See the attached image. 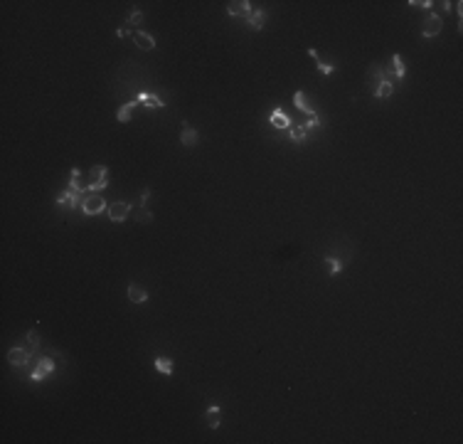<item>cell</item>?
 <instances>
[{"label": "cell", "mask_w": 463, "mask_h": 444, "mask_svg": "<svg viewBox=\"0 0 463 444\" xmlns=\"http://www.w3.org/2000/svg\"><path fill=\"white\" fill-rule=\"evenodd\" d=\"M81 210H84L86 215H99V213L106 210V200H104L101 195H96V193H86V195H84V203H81Z\"/></svg>", "instance_id": "6da1fadb"}, {"label": "cell", "mask_w": 463, "mask_h": 444, "mask_svg": "<svg viewBox=\"0 0 463 444\" xmlns=\"http://www.w3.org/2000/svg\"><path fill=\"white\" fill-rule=\"evenodd\" d=\"M30 358H32V351H30V348H10V351H7V363H10V365L22 368V365L30 363Z\"/></svg>", "instance_id": "7a4b0ae2"}, {"label": "cell", "mask_w": 463, "mask_h": 444, "mask_svg": "<svg viewBox=\"0 0 463 444\" xmlns=\"http://www.w3.org/2000/svg\"><path fill=\"white\" fill-rule=\"evenodd\" d=\"M81 203H84V193H79V190H64L59 198H57V205H67V208H81Z\"/></svg>", "instance_id": "3957f363"}, {"label": "cell", "mask_w": 463, "mask_h": 444, "mask_svg": "<svg viewBox=\"0 0 463 444\" xmlns=\"http://www.w3.org/2000/svg\"><path fill=\"white\" fill-rule=\"evenodd\" d=\"M128 213H131V205H128L126 200H116V203L109 205V218H111V222H123L128 218Z\"/></svg>", "instance_id": "277c9868"}, {"label": "cell", "mask_w": 463, "mask_h": 444, "mask_svg": "<svg viewBox=\"0 0 463 444\" xmlns=\"http://www.w3.org/2000/svg\"><path fill=\"white\" fill-rule=\"evenodd\" d=\"M441 17L436 15V12H429V17L424 20V27H422V35L424 37H436L439 32H441Z\"/></svg>", "instance_id": "5b68a950"}, {"label": "cell", "mask_w": 463, "mask_h": 444, "mask_svg": "<svg viewBox=\"0 0 463 444\" xmlns=\"http://www.w3.org/2000/svg\"><path fill=\"white\" fill-rule=\"evenodd\" d=\"M49 373H54V360H49V358H39L37 365H35V370H32V375H30V380L39 383V380H42L44 375H49Z\"/></svg>", "instance_id": "8992f818"}, {"label": "cell", "mask_w": 463, "mask_h": 444, "mask_svg": "<svg viewBox=\"0 0 463 444\" xmlns=\"http://www.w3.org/2000/svg\"><path fill=\"white\" fill-rule=\"evenodd\" d=\"M227 12H230L232 17H244V20H249L251 12H254V7H251L249 0H239V2H230V5H227Z\"/></svg>", "instance_id": "52a82bcc"}, {"label": "cell", "mask_w": 463, "mask_h": 444, "mask_svg": "<svg viewBox=\"0 0 463 444\" xmlns=\"http://www.w3.org/2000/svg\"><path fill=\"white\" fill-rule=\"evenodd\" d=\"M133 40H136V44L141 47V49H155V37L153 35H148V32H143V30H133Z\"/></svg>", "instance_id": "ba28073f"}, {"label": "cell", "mask_w": 463, "mask_h": 444, "mask_svg": "<svg viewBox=\"0 0 463 444\" xmlns=\"http://www.w3.org/2000/svg\"><path fill=\"white\" fill-rule=\"evenodd\" d=\"M269 124H271V126H276V129H291V126H293V121H291V119H288V116H286L281 109H276V111H271V114H269Z\"/></svg>", "instance_id": "9c48e42d"}, {"label": "cell", "mask_w": 463, "mask_h": 444, "mask_svg": "<svg viewBox=\"0 0 463 444\" xmlns=\"http://www.w3.org/2000/svg\"><path fill=\"white\" fill-rule=\"evenodd\" d=\"M183 124H185V126H183V133H180V143L188 146V148H190V146H197V131H195L188 121H183Z\"/></svg>", "instance_id": "30bf717a"}, {"label": "cell", "mask_w": 463, "mask_h": 444, "mask_svg": "<svg viewBox=\"0 0 463 444\" xmlns=\"http://www.w3.org/2000/svg\"><path fill=\"white\" fill-rule=\"evenodd\" d=\"M138 104H143V106H148V109H160V106H165V104L160 101V96H155V94H151V91H141V94H138Z\"/></svg>", "instance_id": "8fae6325"}, {"label": "cell", "mask_w": 463, "mask_h": 444, "mask_svg": "<svg viewBox=\"0 0 463 444\" xmlns=\"http://www.w3.org/2000/svg\"><path fill=\"white\" fill-rule=\"evenodd\" d=\"M293 104H296V109H301L303 114L315 116V114H313V106H310V101H308V96H306V91H296V94H293Z\"/></svg>", "instance_id": "7c38bea8"}, {"label": "cell", "mask_w": 463, "mask_h": 444, "mask_svg": "<svg viewBox=\"0 0 463 444\" xmlns=\"http://www.w3.org/2000/svg\"><path fill=\"white\" fill-rule=\"evenodd\" d=\"M69 188H72V190H79V193H86L84 173H81L79 168H74V171H72V176H69Z\"/></svg>", "instance_id": "4fadbf2b"}, {"label": "cell", "mask_w": 463, "mask_h": 444, "mask_svg": "<svg viewBox=\"0 0 463 444\" xmlns=\"http://www.w3.org/2000/svg\"><path fill=\"white\" fill-rule=\"evenodd\" d=\"M128 299H131L133 304H146V301H148V291H146L143 286H138V284H131V286H128Z\"/></svg>", "instance_id": "5bb4252c"}, {"label": "cell", "mask_w": 463, "mask_h": 444, "mask_svg": "<svg viewBox=\"0 0 463 444\" xmlns=\"http://www.w3.org/2000/svg\"><path fill=\"white\" fill-rule=\"evenodd\" d=\"M264 22H266V10H254L251 17L246 20V25H249L254 32H259V30L264 27Z\"/></svg>", "instance_id": "9a60e30c"}, {"label": "cell", "mask_w": 463, "mask_h": 444, "mask_svg": "<svg viewBox=\"0 0 463 444\" xmlns=\"http://www.w3.org/2000/svg\"><path fill=\"white\" fill-rule=\"evenodd\" d=\"M367 79H370V82H372V84L377 87L380 82H385V79H389V77H387V72H385V67H382V64H372V67H370V74H367Z\"/></svg>", "instance_id": "2e32d148"}, {"label": "cell", "mask_w": 463, "mask_h": 444, "mask_svg": "<svg viewBox=\"0 0 463 444\" xmlns=\"http://www.w3.org/2000/svg\"><path fill=\"white\" fill-rule=\"evenodd\" d=\"M308 57H313V59H315V64H318V69H320L323 74H333V72H335V64L323 62V59H320V54H318V49H308Z\"/></svg>", "instance_id": "e0dca14e"}, {"label": "cell", "mask_w": 463, "mask_h": 444, "mask_svg": "<svg viewBox=\"0 0 463 444\" xmlns=\"http://www.w3.org/2000/svg\"><path fill=\"white\" fill-rule=\"evenodd\" d=\"M394 94V84L389 82V79H385V82H380L377 87H375V96H380V99H387V96H392Z\"/></svg>", "instance_id": "ac0fdd59"}, {"label": "cell", "mask_w": 463, "mask_h": 444, "mask_svg": "<svg viewBox=\"0 0 463 444\" xmlns=\"http://www.w3.org/2000/svg\"><path fill=\"white\" fill-rule=\"evenodd\" d=\"M136 106H138V99H136V101H126V104H123V106L118 109L116 119H118L121 124H126V121L131 119V114H133V109H136Z\"/></svg>", "instance_id": "d6986e66"}, {"label": "cell", "mask_w": 463, "mask_h": 444, "mask_svg": "<svg viewBox=\"0 0 463 444\" xmlns=\"http://www.w3.org/2000/svg\"><path fill=\"white\" fill-rule=\"evenodd\" d=\"M207 420H210V427H212V430L220 427V422H222V410H220V405H210V407H207Z\"/></svg>", "instance_id": "ffe728a7"}, {"label": "cell", "mask_w": 463, "mask_h": 444, "mask_svg": "<svg viewBox=\"0 0 463 444\" xmlns=\"http://www.w3.org/2000/svg\"><path fill=\"white\" fill-rule=\"evenodd\" d=\"M306 136H308V131H306V126H303V124H293V126H291V141L303 143V141H306Z\"/></svg>", "instance_id": "44dd1931"}, {"label": "cell", "mask_w": 463, "mask_h": 444, "mask_svg": "<svg viewBox=\"0 0 463 444\" xmlns=\"http://www.w3.org/2000/svg\"><path fill=\"white\" fill-rule=\"evenodd\" d=\"M155 368H158L163 375H173V360H170V358H163V355L155 358Z\"/></svg>", "instance_id": "7402d4cb"}, {"label": "cell", "mask_w": 463, "mask_h": 444, "mask_svg": "<svg viewBox=\"0 0 463 444\" xmlns=\"http://www.w3.org/2000/svg\"><path fill=\"white\" fill-rule=\"evenodd\" d=\"M392 67H394V74H397L399 79H404V77H407V67H404V62H402V57H399V54H394V57H392Z\"/></svg>", "instance_id": "603a6c76"}, {"label": "cell", "mask_w": 463, "mask_h": 444, "mask_svg": "<svg viewBox=\"0 0 463 444\" xmlns=\"http://www.w3.org/2000/svg\"><path fill=\"white\" fill-rule=\"evenodd\" d=\"M325 262H328V271H330V274H340L343 264H340V259H338V257H328Z\"/></svg>", "instance_id": "cb8c5ba5"}, {"label": "cell", "mask_w": 463, "mask_h": 444, "mask_svg": "<svg viewBox=\"0 0 463 444\" xmlns=\"http://www.w3.org/2000/svg\"><path fill=\"white\" fill-rule=\"evenodd\" d=\"M27 343H30V351H37L39 348V333L32 328V331H27Z\"/></svg>", "instance_id": "d4e9b609"}, {"label": "cell", "mask_w": 463, "mask_h": 444, "mask_svg": "<svg viewBox=\"0 0 463 444\" xmlns=\"http://www.w3.org/2000/svg\"><path fill=\"white\" fill-rule=\"evenodd\" d=\"M141 22H143V12H141V10H133V12L128 15V20H126V25H131V27H133V25H141Z\"/></svg>", "instance_id": "484cf974"}, {"label": "cell", "mask_w": 463, "mask_h": 444, "mask_svg": "<svg viewBox=\"0 0 463 444\" xmlns=\"http://www.w3.org/2000/svg\"><path fill=\"white\" fill-rule=\"evenodd\" d=\"M136 220H138V222H153V213H148V210H143V208H141V210L136 213Z\"/></svg>", "instance_id": "4316f807"}, {"label": "cell", "mask_w": 463, "mask_h": 444, "mask_svg": "<svg viewBox=\"0 0 463 444\" xmlns=\"http://www.w3.org/2000/svg\"><path fill=\"white\" fill-rule=\"evenodd\" d=\"M303 126H306V131H310V129H318V126H320V119H318V116H310V119H308V121H306Z\"/></svg>", "instance_id": "83f0119b"}, {"label": "cell", "mask_w": 463, "mask_h": 444, "mask_svg": "<svg viewBox=\"0 0 463 444\" xmlns=\"http://www.w3.org/2000/svg\"><path fill=\"white\" fill-rule=\"evenodd\" d=\"M148 200H151V190H143V193H141V208H143Z\"/></svg>", "instance_id": "f1b7e54d"}, {"label": "cell", "mask_w": 463, "mask_h": 444, "mask_svg": "<svg viewBox=\"0 0 463 444\" xmlns=\"http://www.w3.org/2000/svg\"><path fill=\"white\" fill-rule=\"evenodd\" d=\"M128 32H133V30H128V27H118V30H116V37H126Z\"/></svg>", "instance_id": "f546056e"}]
</instances>
